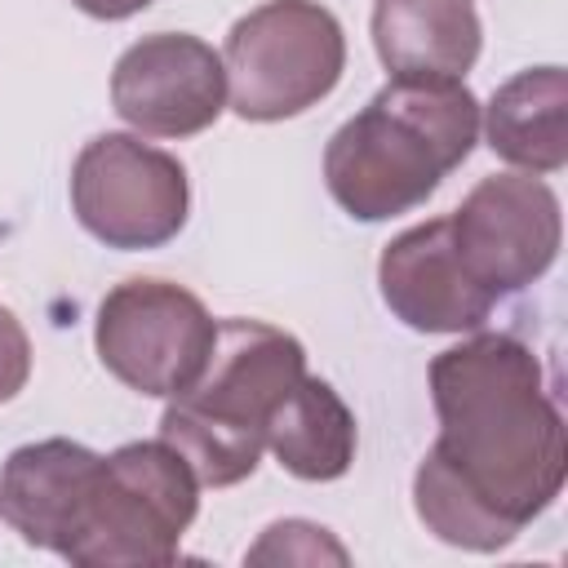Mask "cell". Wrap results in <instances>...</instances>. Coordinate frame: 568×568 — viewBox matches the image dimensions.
Here are the masks:
<instances>
[{
  "instance_id": "obj_1",
  "label": "cell",
  "mask_w": 568,
  "mask_h": 568,
  "mask_svg": "<svg viewBox=\"0 0 568 568\" xmlns=\"http://www.w3.org/2000/svg\"><path fill=\"white\" fill-rule=\"evenodd\" d=\"M439 439L417 466L422 524L466 550H497L541 515L568 470V439L537 355L510 333H479L430 364Z\"/></svg>"
},
{
  "instance_id": "obj_2",
  "label": "cell",
  "mask_w": 568,
  "mask_h": 568,
  "mask_svg": "<svg viewBox=\"0 0 568 568\" xmlns=\"http://www.w3.org/2000/svg\"><path fill=\"white\" fill-rule=\"evenodd\" d=\"M475 133L479 102L462 80L390 75V84L333 133L324 151L328 191L359 222L408 213L470 155Z\"/></svg>"
},
{
  "instance_id": "obj_3",
  "label": "cell",
  "mask_w": 568,
  "mask_h": 568,
  "mask_svg": "<svg viewBox=\"0 0 568 568\" xmlns=\"http://www.w3.org/2000/svg\"><path fill=\"white\" fill-rule=\"evenodd\" d=\"M302 377L306 355L297 337L262 320H226L191 386L169 395L160 439L186 457L200 484H240L257 470L271 413Z\"/></svg>"
},
{
  "instance_id": "obj_4",
  "label": "cell",
  "mask_w": 568,
  "mask_h": 568,
  "mask_svg": "<svg viewBox=\"0 0 568 568\" xmlns=\"http://www.w3.org/2000/svg\"><path fill=\"white\" fill-rule=\"evenodd\" d=\"M195 506L200 479L173 444H124L111 457H102L84 528L62 559L80 568L173 564L178 541L195 519Z\"/></svg>"
},
{
  "instance_id": "obj_5",
  "label": "cell",
  "mask_w": 568,
  "mask_h": 568,
  "mask_svg": "<svg viewBox=\"0 0 568 568\" xmlns=\"http://www.w3.org/2000/svg\"><path fill=\"white\" fill-rule=\"evenodd\" d=\"M346 67V36L315 0H271L244 13L222 53L231 106L244 120H284L333 93Z\"/></svg>"
},
{
  "instance_id": "obj_6",
  "label": "cell",
  "mask_w": 568,
  "mask_h": 568,
  "mask_svg": "<svg viewBox=\"0 0 568 568\" xmlns=\"http://www.w3.org/2000/svg\"><path fill=\"white\" fill-rule=\"evenodd\" d=\"M71 204L84 231L102 244L155 248L186 222V169L129 133H102L75 160Z\"/></svg>"
},
{
  "instance_id": "obj_7",
  "label": "cell",
  "mask_w": 568,
  "mask_h": 568,
  "mask_svg": "<svg viewBox=\"0 0 568 568\" xmlns=\"http://www.w3.org/2000/svg\"><path fill=\"white\" fill-rule=\"evenodd\" d=\"M102 364L142 395H178L204 368L217 324L204 302L164 280H124L98 311Z\"/></svg>"
},
{
  "instance_id": "obj_8",
  "label": "cell",
  "mask_w": 568,
  "mask_h": 568,
  "mask_svg": "<svg viewBox=\"0 0 568 568\" xmlns=\"http://www.w3.org/2000/svg\"><path fill=\"white\" fill-rule=\"evenodd\" d=\"M457 257L493 297L532 284L559 253V200L532 173L484 178L448 217Z\"/></svg>"
},
{
  "instance_id": "obj_9",
  "label": "cell",
  "mask_w": 568,
  "mask_h": 568,
  "mask_svg": "<svg viewBox=\"0 0 568 568\" xmlns=\"http://www.w3.org/2000/svg\"><path fill=\"white\" fill-rule=\"evenodd\" d=\"M111 102L120 120L151 138H191L222 115L226 71L204 40L160 31L124 49L111 75Z\"/></svg>"
},
{
  "instance_id": "obj_10",
  "label": "cell",
  "mask_w": 568,
  "mask_h": 568,
  "mask_svg": "<svg viewBox=\"0 0 568 568\" xmlns=\"http://www.w3.org/2000/svg\"><path fill=\"white\" fill-rule=\"evenodd\" d=\"M377 280L386 306L422 333H470L488 320L497 302L484 284H475V275L457 257L448 217H435L390 240Z\"/></svg>"
},
{
  "instance_id": "obj_11",
  "label": "cell",
  "mask_w": 568,
  "mask_h": 568,
  "mask_svg": "<svg viewBox=\"0 0 568 568\" xmlns=\"http://www.w3.org/2000/svg\"><path fill=\"white\" fill-rule=\"evenodd\" d=\"M102 457L71 439H40L18 448L0 470V519L22 541L67 555L84 528Z\"/></svg>"
},
{
  "instance_id": "obj_12",
  "label": "cell",
  "mask_w": 568,
  "mask_h": 568,
  "mask_svg": "<svg viewBox=\"0 0 568 568\" xmlns=\"http://www.w3.org/2000/svg\"><path fill=\"white\" fill-rule=\"evenodd\" d=\"M373 44L390 75L462 80L479 58V13L470 0H377Z\"/></svg>"
},
{
  "instance_id": "obj_13",
  "label": "cell",
  "mask_w": 568,
  "mask_h": 568,
  "mask_svg": "<svg viewBox=\"0 0 568 568\" xmlns=\"http://www.w3.org/2000/svg\"><path fill=\"white\" fill-rule=\"evenodd\" d=\"M568 75L559 67L519 71L488 102V146L532 173H555L568 160Z\"/></svg>"
},
{
  "instance_id": "obj_14",
  "label": "cell",
  "mask_w": 568,
  "mask_h": 568,
  "mask_svg": "<svg viewBox=\"0 0 568 568\" xmlns=\"http://www.w3.org/2000/svg\"><path fill=\"white\" fill-rule=\"evenodd\" d=\"M266 448L297 479H337L355 457V417L320 377H302L266 426Z\"/></svg>"
},
{
  "instance_id": "obj_15",
  "label": "cell",
  "mask_w": 568,
  "mask_h": 568,
  "mask_svg": "<svg viewBox=\"0 0 568 568\" xmlns=\"http://www.w3.org/2000/svg\"><path fill=\"white\" fill-rule=\"evenodd\" d=\"M248 559L253 564H275V559H284V564H293V559H302V564H320V559L346 564V550L324 528L302 524V519H284V524L266 528V537L248 550Z\"/></svg>"
},
{
  "instance_id": "obj_16",
  "label": "cell",
  "mask_w": 568,
  "mask_h": 568,
  "mask_svg": "<svg viewBox=\"0 0 568 568\" xmlns=\"http://www.w3.org/2000/svg\"><path fill=\"white\" fill-rule=\"evenodd\" d=\"M31 377V342L13 311L0 306V399H13Z\"/></svg>"
},
{
  "instance_id": "obj_17",
  "label": "cell",
  "mask_w": 568,
  "mask_h": 568,
  "mask_svg": "<svg viewBox=\"0 0 568 568\" xmlns=\"http://www.w3.org/2000/svg\"><path fill=\"white\" fill-rule=\"evenodd\" d=\"M84 13H93V18H106V22H115V18H129V13H138V9H146L151 0H75Z\"/></svg>"
}]
</instances>
